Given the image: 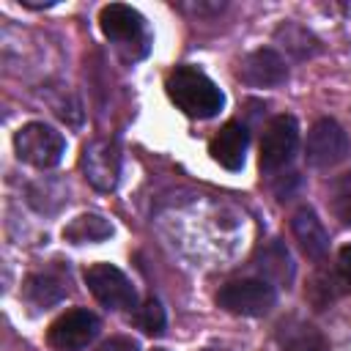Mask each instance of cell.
Returning a JSON list of instances; mask_svg holds the SVG:
<instances>
[{
  "label": "cell",
  "instance_id": "cell-17",
  "mask_svg": "<svg viewBox=\"0 0 351 351\" xmlns=\"http://www.w3.org/2000/svg\"><path fill=\"white\" fill-rule=\"evenodd\" d=\"M66 296V285L55 274H30L25 280V299L36 307L58 304Z\"/></svg>",
  "mask_w": 351,
  "mask_h": 351
},
{
  "label": "cell",
  "instance_id": "cell-10",
  "mask_svg": "<svg viewBox=\"0 0 351 351\" xmlns=\"http://www.w3.org/2000/svg\"><path fill=\"white\" fill-rule=\"evenodd\" d=\"M291 233H293L299 250L310 261H324L329 255V233L324 230V225L313 208L302 206L291 214Z\"/></svg>",
  "mask_w": 351,
  "mask_h": 351
},
{
  "label": "cell",
  "instance_id": "cell-5",
  "mask_svg": "<svg viewBox=\"0 0 351 351\" xmlns=\"http://www.w3.org/2000/svg\"><path fill=\"white\" fill-rule=\"evenodd\" d=\"M80 170L85 176V181L99 189V192H110L118 184V173H121V145L118 140H90L82 145L80 154Z\"/></svg>",
  "mask_w": 351,
  "mask_h": 351
},
{
  "label": "cell",
  "instance_id": "cell-13",
  "mask_svg": "<svg viewBox=\"0 0 351 351\" xmlns=\"http://www.w3.org/2000/svg\"><path fill=\"white\" fill-rule=\"evenodd\" d=\"M274 340L280 343L282 351H326V340L324 335L302 321V318H282L277 326H274Z\"/></svg>",
  "mask_w": 351,
  "mask_h": 351
},
{
  "label": "cell",
  "instance_id": "cell-24",
  "mask_svg": "<svg viewBox=\"0 0 351 351\" xmlns=\"http://www.w3.org/2000/svg\"><path fill=\"white\" fill-rule=\"evenodd\" d=\"M154 351H165V348H154Z\"/></svg>",
  "mask_w": 351,
  "mask_h": 351
},
{
  "label": "cell",
  "instance_id": "cell-15",
  "mask_svg": "<svg viewBox=\"0 0 351 351\" xmlns=\"http://www.w3.org/2000/svg\"><path fill=\"white\" fill-rule=\"evenodd\" d=\"M255 266L258 271L266 277V280H274V282H291L293 277V263H291V252L282 241L271 239L266 241L258 255H255Z\"/></svg>",
  "mask_w": 351,
  "mask_h": 351
},
{
  "label": "cell",
  "instance_id": "cell-8",
  "mask_svg": "<svg viewBox=\"0 0 351 351\" xmlns=\"http://www.w3.org/2000/svg\"><path fill=\"white\" fill-rule=\"evenodd\" d=\"M99 335V318L90 310H66L47 329V343L55 351H80Z\"/></svg>",
  "mask_w": 351,
  "mask_h": 351
},
{
  "label": "cell",
  "instance_id": "cell-4",
  "mask_svg": "<svg viewBox=\"0 0 351 351\" xmlns=\"http://www.w3.org/2000/svg\"><path fill=\"white\" fill-rule=\"evenodd\" d=\"M85 285L107 310H132L137 304V291L129 277L112 263H93L85 269Z\"/></svg>",
  "mask_w": 351,
  "mask_h": 351
},
{
  "label": "cell",
  "instance_id": "cell-1",
  "mask_svg": "<svg viewBox=\"0 0 351 351\" xmlns=\"http://www.w3.org/2000/svg\"><path fill=\"white\" fill-rule=\"evenodd\" d=\"M165 90L170 96V101L189 118H214L222 104L225 96L222 90L197 69V66H176L167 74Z\"/></svg>",
  "mask_w": 351,
  "mask_h": 351
},
{
  "label": "cell",
  "instance_id": "cell-20",
  "mask_svg": "<svg viewBox=\"0 0 351 351\" xmlns=\"http://www.w3.org/2000/svg\"><path fill=\"white\" fill-rule=\"evenodd\" d=\"M134 324H137L145 335H162V332H165V324H167L165 307H162L156 299H145V302L137 307V313H134Z\"/></svg>",
  "mask_w": 351,
  "mask_h": 351
},
{
  "label": "cell",
  "instance_id": "cell-14",
  "mask_svg": "<svg viewBox=\"0 0 351 351\" xmlns=\"http://www.w3.org/2000/svg\"><path fill=\"white\" fill-rule=\"evenodd\" d=\"M351 291V280L346 274H340L337 269L335 271H315L310 280H307V288H304V299L315 307V310H324L329 304H335L340 296H346Z\"/></svg>",
  "mask_w": 351,
  "mask_h": 351
},
{
  "label": "cell",
  "instance_id": "cell-16",
  "mask_svg": "<svg viewBox=\"0 0 351 351\" xmlns=\"http://www.w3.org/2000/svg\"><path fill=\"white\" fill-rule=\"evenodd\" d=\"M110 236H112V225L101 214H80L63 228V239L71 244H96Z\"/></svg>",
  "mask_w": 351,
  "mask_h": 351
},
{
  "label": "cell",
  "instance_id": "cell-23",
  "mask_svg": "<svg viewBox=\"0 0 351 351\" xmlns=\"http://www.w3.org/2000/svg\"><path fill=\"white\" fill-rule=\"evenodd\" d=\"M206 351H222V348H206Z\"/></svg>",
  "mask_w": 351,
  "mask_h": 351
},
{
  "label": "cell",
  "instance_id": "cell-12",
  "mask_svg": "<svg viewBox=\"0 0 351 351\" xmlns=\"http://www.w3.org/2000/svg\"><path fill=\"white\" fill-rule=\"evenodd\" d=\"M99 27L112 41H137L143 36V16L137 8L126 3H107L99 11Z\"/></svg>",
  "mask_w": 351,
  "mask_h": 351
},
{
  "label": "cell",
  "instance_id": "cell-11",
  "mask_svg": "<svg viewBox=\"0 0 351 351\" xmlns=\"http://www.w3.org/2000/svg\"><path fill=\"white\" fill-rule=\"evenodd\" d=\"M247 143H250V132L241 121H228L211 140L208 154L217 165H222L225 170H241L244 165V154H247Z\"/></svg>",
  "mask_w": 351,
  "mask_h": 351
},
{
  "label": "cell",
  "instance_id": "cell-18",
  "mask_svg": "<svg viewBox=\"0 0 351 351\" xmlns=\"http://www.w3.org/2000/svg\"><path fill=\"white\" fill-rule=\"evenodd\" d=\"M277 41H282V47L291 52V55H296V58H310V55H315L321 47H318V38L307 30V27H302V25H296V22H285V25H280L277 27Z\"/></svg>",
  "mask_w": 351,
  "mask_h": 351
},
{
  "label": "cell",
  "instance_id": "cell-6",
  "mask_svg": "<svg viewBox=\"0 0 351 351\" xmlns=\"http://www.w3.org/2000/svg\"><path fill=\"white\" fill-rule=\"evenodd\" d=\"M299 145V123L293 115H274L263 134H261V170L263 173H271V170H280L291 162L293 151Z\"/></svg>",
  "mask_w": 351,
  "mask_h": 351
},
{
  "label": "cell",
  "instance_id": "cell-22",
  "mask_svg": "<svg viewBox=\"0 0 351 351\" xmlns=\"http://www.w3.org/2000/svg\"><path fill=\"white\" fill-rule=\"evenodd\" d=\"M337 271L351 280V244H346V247L337 252Z\"/></svg>",
  "mask_w": 351,
  "mask_h": 351
},
{
  "label": "cell",
  "instance_id": "cell-2",
  "mask_svg": "<svg viewBox=\"0 0 351 351\" xmlns=\"http://www.w3.org/2000/svg\"><path fill=\"white\" fill-rule=\"evenodd\" d=\"M14 151L22 162H27L38 170H47V167H55L63 159L66 137L55 126L33 121V123L19 126V132L14 134Z\"/></svg>",
  "mask_w": 351,
  "mask_h": 351
},
{
  "label": "cell",
  "instance_id": "cell-3",
  "mask_svg": "<svg viewBox=\"0 0 351 351\" xmlns=\"http://www.w3.org/2000/svg\"><path fill=\"white\" fill-rule=\"evenodd\" d=\"M277 302V291L266 280H233L217 291V304L233 315L258 318L266 315Z\"/></svg>",
  "mask_w": 351,
  "mask_h": 351
},
{
  "label": "cell",
  "instance_id": "cell-7",
  "mask_svg": "<svg viewBox=\"0 0 351 351\" xmlns=\"http://www.w3.org/2000/svg\"><path fill=\"white\" fill-rule=\"evenodd\" d=\"M348 156V134L332 118H321L310 126L304 140V159L310 167H335Z\"/></svg>",
  "mask_w": 351,
  "mask_h": 351
},
{
  "label": "cell",
  "instance_id": "cell-19",
  "mask_svg": "<svg viewBox=\"0 0 351 351\" xmlns=\"http://www.w3.org/2000/svg\"><path fill=\"white\" fill-rule=\"evenodd\" d=\"M326 206L343 228H351V173H343L329 184Z\"/></svg>",
  "mask_w": 351,
  "mask_h": 351
},
{
  "label": "cell",
  "instance_id": "cell-9",
  "mask_svg": "<svg viewBox=\"0 0 351 351\" xmlns=\"http://www.w3.org/2000/svg\"><path fill=\"white\" fill-rule=\"evenodd\" d=\"M239 80L252 88H277L288 80V66L282 55L271 47H261L250 52L239 66Z\"/></svg>",
  "mask_w": 351,
  "mask_h": 351
},
{
  "label": "cell",
  "instance_id": "cell-21",
  "mask_svg": "<svg viewBox=\"0 0 351 351\" xmlns=\"http://www.w3.org/2000/svg\"><path fill=\"white\" fill-rule=\"evenodd\" d=\"M96 351H140V348H137V343L132 337H110Z\"/></svg>",
  "mask_w": 351,
  "mask_h": 351
}]
</instances>
